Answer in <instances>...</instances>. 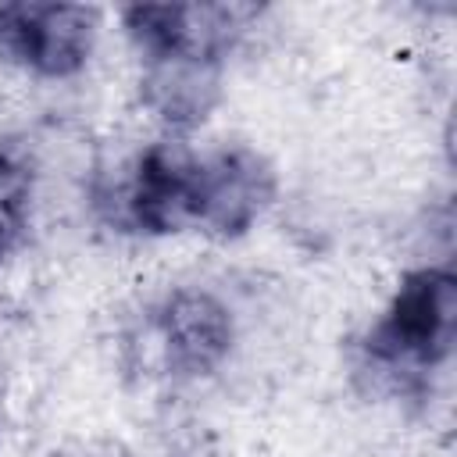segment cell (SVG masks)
Returning a JSON list of instances; mask_svg holds the SVG:
<instances>
[{"label":"cell","instance_id":"obj_1","mask_svg":"<svg viewBox=\"0 0 457 457\" xmlns=\"http://www.w3.org/2000/svg\"><path fill=\"white\" fill-rule=\"evenodd\" d=\"M457 332V278L446 264L403 275L389 311L368 332V368L386 371L393 389H411L421 371L443 364Z\"/></svg>","mask_w":457,"mask_h":457},{"label":"cell","instance_id":"obj_2","mask_svg":"<svg viewBox=\"0 0 457 457\" xmlns=\"http://www.w3.org/2000/svg\"><path fill=\"white\" fill-rule=\"evenodd\" d=\"M96 43V11L82 4H4L0 57L43 79H71Z\"/></svg>","mask_w":457,"mask_h":457},{"label":"cell","instance_id":"obj_3","mask_svg":"<svg viewBox=\"0 0 457 457\" xmlns=\"http://www.w3.org/2000/svg\"><path fill=\"white\" fill-rule=\"evenodd\" d=\"M275 196V171L253 146H221L196 157V225L214 236L246 232Z\"/></svg>","mask_w":457,"mask_h":457},{"label":"cell","instance_id":"obj_4","mask_svg":"<svg viewBox=\"0 0 457 457\" xmlns=\"http://www.w3.org/2000/svg\"><path fill=\"white\" fill-rule=\"evenodd\" d=\"M157 332L164 357L175 371L207 375L232 353L236 318L218 293L204 286H182L161 303Z\"/></svg>","mask_w":457,"mask_h":457},{"label":"cell","instance_id":"obj_5","mask_svg":"<svg viewBox=\"0 0 457 457\" xmlns=\"http://www.w3.org/2000/svg\"><path fill=\"white\" fill-rule=\"evenodd\" d=\"M221 64L193 54H154L143 68L139 100L168 132H189L221 100Z\"/></svg>","mask_w":457,"mask_h":457},{"label":"cell","instance_id":"obj_6","mask_svg":"<svg viewBox=\"0 0 457 457\" xmlns=\"http://www.w3.org/2000/svg\"><path fill=\"white\" fill-rule=\"evenodd\" d=\"M29 200H32V161L29 154L0 143V214L25 221Z\"/></svg>","mask_w":457,"mask_h":457}]
</instances>
